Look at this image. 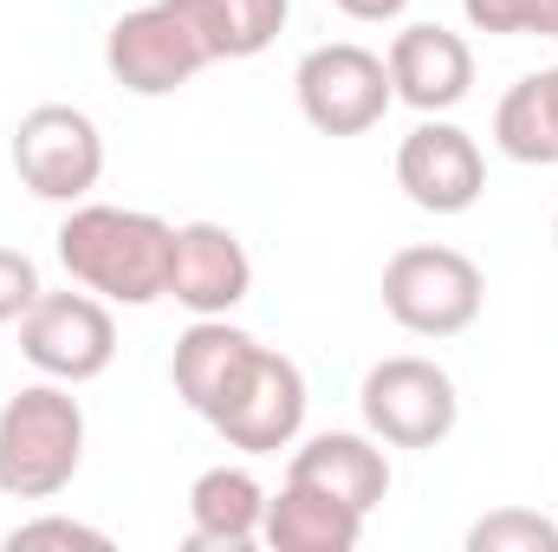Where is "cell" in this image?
I'll use <instances>...</instances> for the list:
<instances>
[{
	"label": "cell",
	"mask_w": 558,
	"mask_h": 552,
	"mask_svg": "<svg viewBox=\"0 0 558 552\" xmlns=\"http://www.w3.org/2000/svg\"><path fill=\"white\" fill-rule=\"evenodd\" d=\"M254 358H260V345H254L241 325H228V319H195V325L175 338V358H169L175 397L195 416L215 422V416L234 404V391L247 384Z\"/></svg>",
	"instance_id": "cell-12"
},
{
	"label": "cell",
	"mask_w": 558,
	"mask_h": 552,
	"mask_svg": "<svg viewBox=\"0 0 558 552\" xmlns=\"http://www.w3.org/2000/svg\"><path fill=\"white\" fill-rule=\"evenodd\" d=\"M539 79H546V105H553V124H558V65L553 72H539Z\"/></svg>",
	"instance_id": "cell-24"
},
{
	"label": "cell",
	"mask_w": 558,
	"mask_h": 552,
	"mask_svg": "<svg viewBox=\"0 0 558 552\" xmlns=\"http://www.w3.org/2000/svg\"><path fill=\"white\" fill-rule=\"evenodd\" d=\"M13 169L39 202H85L105 176V137L78 105H33L13 131Z\"/></svg>",
	"instance_id": "cell-7"
},
{
	"label": "cell",
	"mask_w": 558,
	"mask_h": 552,
	"mask_svg": "<svg viewBox=\"0 0 558 552\" xmlns=\"http://www.w3.org/2000/svg\"><path fill=\"white\" fill-rule=\"evenodd\" d=\"M292 92H299V111L312 131L325 137H364L384 124V111L397 105V85H390V65L371 52V46H351V39H331V46H312L292 72Z\"/></svg>",
	"instance_id": "cell-3"
},
{
	"label": "cell",
	"mask_w": 558,
	"mask_h": 552,
	"mask_svg": "<svg viewBox=\"0 0 558 552\" xmlns=\"http://www.w3.org/2000/svg\"><path fill=\"white\" fill-rule=\"evenodd\" d=\"M182 7L195 13V26H202L215 59L267 52L279 39V26H286V13H292V0H182Z\"/></svg>",
	"instance_id": "cell-17"
},
{
	"label": "cell",
	"mask_w": 558,
	"mask_h": 552,
	"mask_svg": "<svg viewBox=\"0 0 558 552\" xmlns=\"http://www.w3.org/2000/svg\"><path fill=\"white\" fill-rule=\"evenodd\" d=\"M344 20H364V26H384V20H397L410 0H331Z\"/></svg>",
	"instance_id": "cell-23"
},
{
	"label": "cell",
	"mask_w": 558,
	"mask_h": 552,
	"mask_svg": "<svg viewBox=\"0 0 558 552\" xmlns=\"http://www.w3.org/2000/svg\"><path fill=\"white\" fill-rule=\"evenodd\" d=\"M487 279L461 248H403L384 267V312L416 338H454L481 319Z\"/></svg>",
	"instance_id": "cell-5"
},
{
	"label": "cell",
	"mask_w": 558,
	"mask_h": 552,
	"mask_svg": "<svg viewBox=\"0 0 558 552\" xmlns=\"http://www.w3.org/2000/svg\"><path fill=\"white\" fill-rule=\"evenodd\" d=\"M20 351L33 371L59 384H92L118 358V319L111 299L98 292H39L33 312L20 319Z\"/></svg>",
	"instance_id": "cell-6"
},
{
	"label": "cell",
	"mask_w": 558,
	"mask_h": 552,
	"mask_svg": "<svg viewBox=\"0 0 558 552\" xmlns=\"http://www.w3.org/2000/svg\"><path fill=\"white\" fill-rule=\"evenodd\" d=\"M553 39H558V33H553Z\"/></svg>",
	"instance_id": "cell-26"
},
{
	"label": "cell",
	"mask_w": 558,
	"mask_h": 552,
	"mask_svg": "<svg viewBox=\"0 0 558 552\" xmlns=\"http://www.w3.org/2000/svg\"><path fill=\"white\" fill-rule=\"evenodd\" d=\"M286 481H305V488H318V494H331V501L371 514V507L390 494V461H384V448H377L371 435L325 429V435H312V442L292 455Z\"/></svg>",
	"instance_id": "cell-14"
},
{
	"label": "cell",
	"mask_w": 558,
	"mask_h": 552,
	"mask_svg": "<svg viewBox=\"0 0 558 552\" xmlns=\"http://www.w3.org/2000/svg\"><path fill=\"white\" fill-rule=\"evenodd\" d=\"M33 547H111L98 527H85V520H26V527H13L7 533V552H33Z\"/></svg>",
	"instance_id": "cell-21"
},
{
	"label": "cell",
	"mask_w": 558,
	"mask_h": 552,
	"mask_svg": "<svg viewBox=\"0 0 558 552\" xmlns=\"http://www.w3.org/2000/svg\"><path fill=\"white\" fill-rule=\"evenodd\" d=\"M553 241H558V221H553Z\"/></svg>",
	"instance_id": "cell-25"
},
{
	"label": "cell",
	"mask_w": 558,
	"mask_h": 552,
	"mask_svg": "<svg viewBox=\"0 0 558 552\" xmlns=\"http://www.w3.org/2000/svg\"><path fill=\"white\" fill-rule=\"evenodd\" d=\"M105 65H111V79H118L124 92H137V98H169V92H182L202 65H215V52H208L195 13H189L182 0H149V7L124 13V20L111 26Z\"/></svg>",
	"instance_id": "cell-4"
},
{
	"label": "cell",
	"mask_w": 558,
	"mask_h": 552,
	"mask_svg": "<svg viewBox=\"0 0 558 552\" xmlns=\"http://www.w3.org/2000/svg\"><path fill=\"white\" fill-rule=\"evenodd\" d=\"M33 299H39V274H33V261H26L20 248H0V325H7V319H26Z\"/></svg>",
	"instance_id": "cell-22"
},
{
	"label": "cell",
	"mask_w": 558,
	"mask_h": 552,
	"mask_svg": "<svg viewBox=\"0 0 558 552\" xmlns=\"http://www.w3.org/2000/svg\"><path fill=\"white\" fill-rule=\"evenodd\" d=\"M215 429H221V442L241 448V455H279V448L305 429V377H299V364L260 345L247 384L234 391L228 410L215 416Z\"/></svg>",
	"instance_id": "cell-11"
},
{
	"label": "cell",
	"mask_w": 558,
	"mask_h": 552,
	"mask_svg": "<svg viewBox=\"0 0 558 552\" xmlns=\"http://www.w3.org/2000/svg\"><path fill=\"white\" fill-rule=\"evenodd\" d=\"M461 13L481 33H558V0H461Z\"/></svg>",
	"instance_id": "cell-20"
},
{
	"label": "cell",
	"mask_w": 558,
	"mask_h": 552,
	"mask_svg": "<svg viewBox=\"0 0 558 552\" xmlns=\"http://www.w3.org/2000/svg\"><path fill=\"white\" fill-rule=\"evenodd\" d=\"M169 248L175 228L143 208H111V202H72L59 221V261L85 292L111 305H156L169 299Z\"/></svg>",
	"instance_id": "cell-1"
},
{
	"label": "cell",
	"mask_w": 558,
	"mask_h": 552,
	"mask_svg": "<svg viewBox=\"0 0 558 552\" xmlns=\"http://www.w3.org/2000/svg\"><path fill=\"white\" fill-rule=\"evenodd\" d=\"M357 404H364L371 435L390 442V448H435V442H448V429L461 416L454 377L428 358H384L364 377Z\"/></svg>",
	"instance_id": "cell-8"
},
{
	"label": "cell",
	"mask_w": 558,
	"mask_h": 552,
	"mask_svg": "<svg viewBox=\"0 0 558 552\" xmlns=\"http://www.w3.org/2000/svg\"><path fill=\"white\" fill-rule=\"evenodd\" d=\"M468 552H558V527L533 507H500L468 527Z\"/></svg>",
	"instance_id": "cell-19"
},
{
	"label": "cell",
	"mask_w": 558,
	"mask_h": 552,
	"mask_svg": "<svg viewBox=\"0 0 558 552\" xmlns=\"http://www.w3.org/2000/svg\"><path fill=\"white\" fill-rule=\"evenodd\" d=\"M384 65H390L397 98L416 105L422 118L454 111V105L474 92V52H468V39L448 33V26H435V20L403 26V33L390 39V59H384Z\"/></svg>",
	"instance_id": "cell-13"
},
{
	"label": "cell",
	"mask_w": 558,
	"mask_h": 552,
	"mask_svg": "<svg viewBox=\"0 0 558 552\" xmlns=\"http://www.w3.org/2000/svg\"><path fill=\"white\" fill-rule=\"evenodd\" d=\"M494 143H500L513 163H526V169H553L558 163V124H553V105H546V79H539V72L520 79V85L500 98V111H494Z\"/></svg>",
	"instance_id": "cell-18"
},
{
	"label": "cell",
	"mask_w": 558,
	"mask_h": 552,
	"mask_svg": "<svg viewBox=\"0 0 558 552\" xmlns=\"http://www.w3.org/2000/svg\"><path fill=\"white\" fill-rule=\"evenodd\" d=\"M85 461V410L72 384H26L0 404V494L13 501H52L72 488Z\"/></svg>",
	"instance_id": "cell-2"
},
{
	"label": "cell",
	"mask_w": 558,
	"mask_h": 552,
	"mask_svg": "<svg viewBox=\"0 0 558 552\" xmlns=\"http://www.w3.org/2000/svg\"><path fill=\"white\" fill-rule=\"evenodd\" d=\"M267 527V494L247 468H208L189 488V547L195 552H247Z\"/></svg>",
	"instance_id": "cell-15"
},
{
	"label": "cell",
	"mask_w": 558,
	"mask_h": 552,
	"mask_svg": "<svg viewBox=\"0 0 558 552\" xmlns=\"http://www.w3.org/2000/svg\"><path fill=\"white\" fill-rule=\"evenodd\" d=\"M247 292H254V261L234 228H221V221L175 228V248H169V299L175 305H189L195 319H228Z\"/></svg>",
	"instance_id": "cell-10"
},
{
	"label": "cell",
	"mask_w": 558,
	"mask_h": 552,
	"mask_svg": "<svg viewBox=\"0 0 558 552\" xmlns=\"http://www.w3.org/2000/svg\"><path fill=\"white\" fill-rule=\"evenodd\" d=\"M260 540L274 552H351L364 540V514L305 488V481H286L279 501H267V527Z\"/></svg>",
	"instance_id": "cell-16"
},
{
	"label": "cell",
	"mask_w": 558,
	"mask_h": 552,
	"mask_svg": "<svg viewBox=\"0 0 558 552\" xmlns=\"http://www.w3.org/2000/svg\"><path fill=\"white\" fill-rule=\"evenodd\" d=\"M397 189L416 202L422 215H468L481 202V189H487L481 143L468 137L461 124L428 118L397 149Z\"/></svg>",
	"instance_id": "cell-9"
}]
</instances>
